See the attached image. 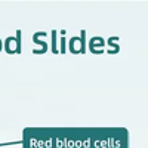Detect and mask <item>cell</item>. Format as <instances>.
<instances>
[{
	"label": "cell",
	"mask_w": 148,
	"mask_h": 148,
	"mask_svg": "<svg viewBox=\"0 0 148 148\" xmlns=\"http://www.w3.org/2000/svg\"><path fill=\"white\" fill-rule=\"evenodd\" d=\"M2 47H3V43H2V40H0V51H2Z\"/></svg>",
	"instance_id": "2"
},
{
	"label": "cell",
	"mask_w": 148,
	"mask_h": 148,
	"mask_svg": "<svg viewBox=\"0 0 148 148\" xmlns=\"http://www.w3.org/2000/svg\"><path fill=\"white\" fill-rule=\"evenodd\" d=\"M19 33L18 31V36L16 37H9L6 40V45H5V49L8 53H18L21 51V46H19Z\"/></svg>",
	"instance_id": "1"
}]
</instances>
